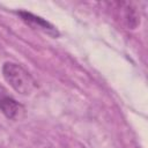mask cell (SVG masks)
<instances>
[{"label":"cell","instance_id":"6da1fadb","mask_svg":"<svg viewBox=\"0 0 148 148\" xmlns=\"http://www.w3.org/2000/svg\"><path fill=\"white\" fill-rule=\"evenodd\" d=\"M2 75L6 82L21 95H30L37 88L35 79L20 64L5 62L2 66Z\"/></svg>","mask_w":148,"mask_h":148},{"label":"cell","instance_id":"7a4b0ae2","mask_svg":"<svg viewBox=\"0 0 148 148\" xmlns=\"http://www.w3.org/2000/svg\"><path fill=\"white\" fill-rule=\"evenodd\" d=\"M17 15L21 17V20L25 24H28L30 28H32L35 30L42 31V32H44L49 36H52V37L59 36V31L57 30V28L54 25H52L50 22H47L46 20H44L37 15H34L32 13L24 12V10L17 12Z\"/></svg>","mask_w":148,"mask_h":148},{"label":"cell","instance_id":"3957f363","mask_svg":"<svg viewBox=\"0 0 148 148\" xmlns=\"http://www.w3.org/2000/svg\"><path fill=\"white\" fill-rule=\"evenodd\" d=\"M0 110L8 119L12 120H18L24 114V108L13 97L1 91H0Z\"/></svg>","mask_w":148,"mask_h":148},{"label":"cell","instance_id":"277c9868","mask_svg":"<svg viewBox=\"0 0 148 148\" xmlns=\"http://www.w3.org/2000/svg\"><path fill=\"white\" fill-rule=\"evenodd\" d=\"M114 5L117 6V8H114V9H118L121 22L128 29H134L140 23V18H139L135 9L132 7L131 3H128V2H117Z\"/></svg>","mask_w":148,"mask_h":148}]
</instances>
